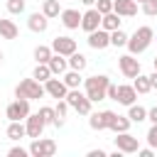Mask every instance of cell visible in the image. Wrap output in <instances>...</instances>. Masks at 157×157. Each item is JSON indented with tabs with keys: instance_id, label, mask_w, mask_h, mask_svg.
Instances as JSON below:
<instances>
[{
	"instance_id": "obj_1",
	"label": "cell",
	"mask_w": 157,
	"mask_h": 157,
	"mask_svg": "<svg viewBox=\"0 0 157 157\" xmlns=\"http://www.w3.org/2000/svg\"><path fill=\"white\" fill-rule=\"evenodd\" d=\"M152 42H155V29L147 27V25H145V27H137V29L128 37V52L137 56V54H142Z\"/></svg>"
},
{
	"instance_id": "obj_2",
	"label": "cell",
	"mask_w": 157,
	"mask_h": 157,
	"mask_svg": "<svg viewBox=\"0 0 157 157\" xmlns=\"http://www.w3.org/2000/svg\"><path fill=\"white\" fill-rule=\"evenodd\" d=\"M108 83H110V78L105 76V74H96V76H88L86 81H83V91H86V96L93 101V103H98V101H105L108 96Z\"/></svg>"
},
{
	"instance_id": "obj_3",
	"label": "cell",
	"mask_w": 157,
	"mask_h": 157,
	"mask_svg": "<svg viewBox=\"0 0 157 157\" xmlns=\"http://www.w3.org/2000/svg\"><path fill=\"white\" fill-rule=\"evenodd\" d=\"M15 96L37 101V98H44V96H47V88H44L42 81H37V78L32 76V78H22V81L15 86Z\"/></svg>"
},
{
	"instance_id": "obj_4",
	"label": "cell",
	"mask_w": 157,
	"mask_h": 157,
	"mask_svg": "<svg viewBox=\"0 0 157 157\" xmlns=\"http://www.w3.org/2000/svg\"><path fill=\"white\" fill-rule=\"evenodd\" d=\"M66 103H69L78 115H91V105H93V101L86 96V91L81 93L78 88H69V93H66Z\"/></svg>"
},
{
	"instance_id": "obj_5",
	"label": "cell",
	"mask_w": 157,
	"mask_h": 157,
	"mask_svg": "<svg viewBox=\"0 0 157 157\" xmlns=\"http://www.w3.org/2000/svg\"><path fill=\"white\" fill-rule=\"evenodd\" d=\"M27 115H29V98L15 96V101L5 108V118L7 120H25Z\"/></svg>"
},
{
	"instance_id": "obj_6",
	"label": "cell",
	"mask_w": 157,
	"mask_h": 157,
	"mask_svg": "<svg viewBox=\"0 0 157 157\" xmlns=\"http://www.w3.org/2000/svg\"><path fill=\"white\" fill-rule=\"evenodd\" d=\"M56 152V142L52 137H34L29 145V155L34 157H52Z\"/></svg>"
},
{
	"instance_id": "obj_7",
	"label": "cell",
	"mask_w": 157,
	"mask_h": 157,
	"mask_svg": "<svg viewBox=\"0 0 157 157\" xmlns=\"http://www.w3.org/2000/svg\"><path fill=\"white\" fill-rule=\"evenodd\" d=\"M113 142H115V147H118L123 155H132V152H137V150H140L137 137H135V135H130V132H115Z\"/></svg>"
},
{
	"instance_id": "obj_8",
	"label": "cell",
	"mask_w": 157,
	"mask_h": 157,
	"mask_svg": "<svg viewBox=\"0 0 157 157\" xmlns=\"http://www.w3.org/2000/svg\"><path fill=\"white\" fill-rule=\"evenodd\" d=\"M118 66H120V74L125 78H135L140 74V61L135 59V54H123L118 56Z\"/></svg>"
},
{
	"instance_id": "obj_9",
	"label": "cell",
	"mask_w": 157,
	"mask_h": 157,
	"mask_svg": "<svg viewBox=\"0 0 157 157\" xmlns=\"http://www.w3.org/2000/svg\"><path fill=\"white\" fill-rule=\"evenodd\" d=\"M113 118H115L113 110H98V113H91L88 125H91V130H98V132H101V130H108V128H110Z\"/></svg>"
},
{
	"instance_id": "obj_10",
	"label": "cell",
	"mask_w": 157,
	"mask_h": 157,
	"mask_svg": "<svg viewBox=\"0 0 157 157\" xmlns=\"http://www.w3.org/2000/svg\"><path fill=\"white\" fill-rule=\"evenodd\" d=\"M88 47L91 49H105V47H110V32L108 29H103V27H98V29H93V32H88Z\"/></svg>"
},
{
	"instance_id": "obj_11",
	"label": "cell",
	"mask_w": 157,
	"mask_h": 157,
	"mask_svg": "<svg viewBox=\"0 0 157 157\" xmlns=\"http://www.w3.org/2000/svg\"><path fill=\"white\" fill-rule=\"evenodd\" d=\"M25 125H27V137H42V132H44V128H47V123H44V118L39 115V113H29L27 118H25Z\"/></svg>"
},
{
	"instance_id": "obj_12",
	"label": "cell",
	"mask_w": 157,
	"mask_h": 157,
	"mask_svg": "<svg viewBox=\"0 0 157 157\" xmlns=\"http://www.w3.org/2000/svg\"><path fill=\"white\" fill-rule=\"evenodd\" d=\"M44 88H47V96H52L56 101L66 98V93H69V86L64 83V78H54V76L44 81Z\"/></svg>"
},
{
	"instance_id": "obj_13",
	"label": "cell",
	"mask_w": 157,
	"mask_h": 157,
	"mask_svg": "<svg viewBox=\"0 0 157 157\" xmlns=\"http://www.w3.org/2000/svg\"><path fill=\"white\" fill-rule=\"evenodd\" d=\"M101 20H103V15H101L96 7H88V10L81 15V29H83V32H93V29L101 27Z\"/></svg>"
},
{
	"instance_id": "obj_14",
	"label": "cell",
	"mask_w": 157,
	"mask_h": 157,
	"mask_svg": "<svg viewBox=\"0 0 157 157\" xmlns=\"http://www.w3.org/2000/svg\"><path fill=\"white\" fill-rule=\"evenodd\" d=\"M52 49L56 52V54H64V56H71L74 52H76V39H71V37H54V42H52Z\"/></svg>"
},
{
	"instance_id": "obj_15",
	"label": "cell",
	"mask_w": 157,
	"mask_h": 157,
	"mask_svg": "<svg viewBox=\"0 0 157 157\" xmlns=\"http://www.w3.org/2000/svg\"><path fill=\"white\" fill-rule=\"evenodd\" d=\"M81 15L83 12H78L76 7H66V10H61V25L66 27V29H78L81 27Z\"/></svg>"
},
{
	"instance_id": "obj_16",
	"label": "cell",
	"mask_w": 157,
	"mask_h": 157,
	"mask_svg": "<svg viewBox=\"0 0 157 157\" xmlns=\"http://www.w3.org/2000/svg\"><path fill=\"white\" fill-rule=\"evenodd\" d=\"M113 12H118L120 17H135L137 0H113Z\"/></svg>"
},
{
	"instance_id": "obj_17",
	"label": "cell",
	"mask_w": 157,
	"mask_h": 157,
	"mask_svg": "<svg viewBox=\"0 0 157 157\" xmlns=\"http://www.w3.org/2000/svg\"><path fill=\"white\" fill-rule=\"evenodd\" d=\"M27 27H29L32 32L42 34V32H47V27H49V17H47L44 12H32V15L27 17Z\"/></svg>"
},
{
	"instance_id": "obj_18",
	"label": "cell",
	"mask_w": 157,
	"mask_h": 157,
	"mask_svg": "<svg viewBox=\"0 0 157 157\" xmlns=\"http://www.w3.org/2000/svg\"><path fill=\"white\" fill-rule=\"evenodd\" d=\"M49 69H52V74L54 76H64L66 71H69V59L64 56V54H52V59H49Z\"/></svg>"
},
{
	"instance_id": "obj_19",
	"label": "cell",
	"mask_w": 157,
	"mask_h": 157,
	"mask_svg": "<svg viewBox=\"0 0 157 157\" xmlns=\"http://www.w3.org/2000/svg\"><path fill=\"white\" fill-rule=\"evenodd\" d=\"M135 98H137V91H135V86H125V83H118V103L120 105H132L135 103Z\"/></svg>"
},
{
	"instance_id": "obj_20",
	"label": "cell",
	"mask_w": 157,
	"mask_h": 157,
	"mask_svg": "<svg viewBox=\"0 0 157 157\" xmlns=\"http://www.w3.org/2000/svg\"><path fill=\"white\" fill-rule=\"evenodd\" d=\"M5 135L10 137V140H22V137H27V125L22 123V120H10V125H7V130H5Z\"/></svg>"
},
{
	"instance_id": "obj_21",
	"label": "cell",
	"mask_w": 157,
	"mask_h": 157,
	"mask_svg": "<svg viewBox=\"0 0 157 157\" xmlns=\"http://www.w3.org/2000/svg\"><path fill=\"white\" fill-rule=\"evenodd\" d=\"M17 34H20V29L12 20H0V37L2 39H17Z\"/></svg>"
},
{
	"instance_id": "obj_22",
	"label": "cell",
	"mask_w": 157,
	"mask_h": 157,
	"mask_svg": "<svg viewBox=\"0 0 157 157\" xmlns=\"http://www.w3.org/2000/svg\"><path fill=\"white\" fill-rule=\"evenodd\" d=\"M130 125H132V120H130L128 115H118V113H115V118H113V123H110L108 130H113V132H128Z\"/></svg>"
},
{
	"instance_id": "obj_23",
	"label": "cell",
	"mask_w": 157,
	"mask_h": 157,
	"mask_svg": "<svg viewBox=\"0 0 157 157\" xmlns=\"http://www.w3.org/2000/svg\"><path fill=\"white\" fill-rule=\"evenodd\" d=\"M120 15L118 12H108V15H103V20H101V27L103 29H108V32H113V29H120Z\"/></svg>"
},
{
	"instance_id": "obj_24",
	"label": "cell",
	"mask_w": 157,
	"mask_h": 157,
	"mask_svg": "<svg viewBox=\"0 0 157 157\" xmlns=\"http://www.w3.org/2000/svg\"><path fill=\"white\" fill-rule=\"evenodd\" d=\"M61 78H64V83H66L69 88H78V86L83 83V76H81V71H76V69H69Z\"/></svg>"
},
{
	"instance_id": "obj_25",
	"label": "cell",
	"mask_w": 157,
	"mask_h": 157,
	"mask_svg": "<svg viewBox=\"0 0 157 157\" xmlns=\"http://www.w3.org/2000/svg\"><path fill=\"white\" fill-rule=\"evenodd\" d=\"M128 118H130L132 123H142V120H147V108L132 103V105H128Z\"/></svg>"
},
{
	"instance_id": "obj_26",
	"label": "cell",
	"mask_w": 157,
	"mask_h": 157,
	"mask_svg": "<svg viewBox=\"0 0 157 157\" xmlns=\"http://www.w3.org/2000/svg\"><path fill=\"white\" fill-rule=\"evenodd\" d=\"M52 54H54V49H52V47H47V44L34 47V59H37V64H49Z\"/></svg>"
},
{
	"instance_id": "obj_27",
	"label": "cell",
	"mask_w": 157,
	"mask_h": 157,
	"mask_svg": "<svg viewBox=\"0 0 157 157\" xmlns=\"http://www.w3.org/2000/svg\"><path fill=\"white\" fill-rule=\"evenodd\" d=\"M132 86H135V91L137 93H150L152 91V83H150V76H145L142 71L135 76V81H132Z\"/></svg>"
},
{
	"instance_id": "obj_28",
	"label": "cell",
	"mask_w": 157,
	"mask_h": 157,
	"mask_svg": "<svg viewBox=\"0 0 157 157\" xmlns=\"http://www.w3.org/2000/svg\"><path fill=\"white\" fill-rule=\"evenodd\" d=\"M88 66V59L81 54V52H74L71 56H69V69H76V71H83Z\"/></svg>"
},
{
	"instance_id": "obj_29",
	"label": "cell",
	"mask_w": 157,
	"mask_h": 157,
	"mask_svg": "<svg viewBox=\"0 0 157 157\" xmlns=\"http://www.w3.org/2000/svg\"><path fill=\"white\" fill-rule=\"evenodd\" d=\"M69 103H66V98H61V101H56V105H54V110H56V128H61L64 125V118H66V113H69Z\"/></svg>"
},
{
	"instance_id": "obj_30",
	"label": "cell",
	"mask_w": 157,
	"mask_h": 157,
	"mask_svg": "<svg viewBox=\"0 0 157 157\" xmlns=\"http://www.w3.org/2000/svg\"><path fill=\"white\" fill-rule=\"evenodd\" d=\"M42 12L52 20V17H59L61 15V7H59V0H44V5H42Z\"/></svg>"
},
{
	"instance_id": "obj_31",
	"label": "cell",
	"mask_w": 157,
	"mask_h": 157,
	"mask_svg": "<svg viewBox=\"0 0 157 157\" xmlns=\"http://www.w3.org/2000/svg\"><path fill=\"white\" fill-rule=\"evenodd\" d=\"M32 76H34L37 81H42V83H44V81H47V78H52L54 74H52L49 64H37V66H34V71H32Z\"/></svg>"
},
{
	"instance_id": "obj_32",
	"label": "cell",
	"mask_w": 157,
	"mask_h": 157,
	"mask_svg": "<svg viewBox=\"0 0 157 157\" xmlns=\"http://www.w3.org/2000/svg\"><path fill=\"white\" fill-rule=\"evenodd\" d=\"M110 47H128V34L123 29H113L110 32Z\"/></svg>"
},
{
	"instance_id": "obj_33",
	"label": "cell",
	"mask_w": 157,
	"mask_h": 157,
	"mask_svg": "<svg viewBox=\"0 0 157 157\" xmlns=\"http://www.w3.org/2000/svg\"><path fill=\"white\" fill-rule=\"evenodd\" d=\"M39 115L44 118L47 125H54V123H56V110H54V105H42V108H39Z\"/></svg>"
},
{
	"instance_id": "obj_34",
	"label": "cell",
	"mask_w": 157,
	"mask_h": 157,
	"mask_svg": "<svg viewBox=\"0 0 157 157\" xmlns=\"http://www.w3.org/2000/svg\"><path fill=\"white\" fill-rule=\"evenodd\" d=\"M7 12L10 15H22L25 12V0H7Z\"/></svg>"
},
{
	"instance_id": "obj_35",
	"label": "cell",
	"mask_w": 157,
	"mask_h": 157,
	"mask_svg": "<svg viewBox=\"0 0 157 157\" xmlns=\"http://www.w3.org/2000/svg\"><path fill=\"white\" fill-rule=\"evenodd\" d=\"M142 5V12L147 15V17H157V0H145V2H140Z\"/></svg>"
},
{
	"instance_id": "obj_36",
	"label": "cell",
	"mask_w": 157,
	"mask_h": 157,
	"mask_svg": "<svg viewBox=\"0 0 157 157\" xmlns=\"http://www.w3.org/2000/svg\"><path fill=\"white\" fill-rule=\"evenodd\" d=\"M101 15H108V12H113V0H96V5H93Z\"/></svg>"
},
{
	"instance_id": "obj_37",
	"label": "cell",
	"mask_w": 157,
	"mask_h": 157,
	"mask_svg": "<svg viewBox=\"0 0 157 157\" xmlns=\"http://www.w3.org/2000/svg\"><path fill=\"white\" fill-rule=\"evenodd\" d=\"M147 145L157 150V123H152V128L147 130Z\"/></svg>"
},
{
	"instance_id": "obj_38",
	"label": "cell",
	"mask_w": 157,
	"mask_h": 157,
	"mask_svg": "<svg viewBox=\"0 0 157 157\" xmlns=\"http://www.w3.org/2000/svg\"><path fill=\"white\" fill-rule=\"evenodd\" d=\"M7 155H10V157H27V155H29V150H25V147H17V145H15V147H10V150H7Z\"/></svg>"
},
{
	"instance_id": "obj_39",
	"label": "cell",
	"mask_w": 157,
	"mask_h": 157,
	"mask_svg": "<svg viewBox=\"0 0 157 157\" xmlns=\"http://www.w3.org/2000/svg\"><path fill=\"white\" fill-rule=\"evenodd\" d=\"M110 101H115L118 98V83H108V93H105Z\"/></svg>"
},
{
	"instance_id": "obj_40",
	"label": "cell",
	"mask_w": 157,
	"mask_h": 157,
	"mask_svg": "<svg viewBox=\"0 0 157 157\" xmlns=\"http://www.w3.org/2000/svg\"><path fill=\"white\" fill-rule=\"evenodd\" d=\"M137 155H140V157H155V152H152V147H145V150L140 147V150H137Z\"/></svg>"
},
{
	"instance_id": "obj_41",
	"label": "cell",
	"mask_w": 157,
	"mask_h": 157,
	"mask_svg": "<svg viewBox=\"0 0 157 157\" xmlns=\"http://www.w3.org/2000/svg\"><path fill=\"white\" fill-rule=\"evenodd\" d=\"M147 120H150V123H157V105L147 110Z\"/></svg>"
},
{
	"instance_id": "obj_42",
	"label": "cell",
	"mask_w": 157,
	"mask_h": 157,
	"mask_svg": "<svg viewBox=\"0 0 157 157\" xmlns=\"http://www.w3.org/2000/svg\"><path fill=\"white\" fill-rule=\"evenodd\" d=\"M88 157H105V150H88Z\"/></svg>"
},
{
	"instance_id": "obj_43",
	"label": "cell",
	"mask_w": 157,
	"mask_h": 157,
	"mask_svg": "<svg viewBox=\"0 0 157 157\" xmlns=\"http://www.w3.org/2000/svg\"><path fill=\"white\" fill-rule=\"evenodd\" d=\"M150 83H152V88H157V69H155V74H150Z\"/></svg>"
},
{
	"instance_id": "obj_44",
	"label": "cell",
	"mask_w": 157,
	"mask_h": 157,
	"mask_svg": "<svg viewBox=\"0 0 157 157\" xmlns=\"http://www.w3.org/2000/svg\"><path fill=\"white\" fill-rule=\"evenodd\" d=\"M81 5H86V7H93V5H96V0H81Z\"/></svg>"
},
{
	"instance_id": "obj_45",
	"label": "cell",
	"mask_w": 157,
	"mask_h": 157,
	"mask_svg": "<svg viewBox=\"0 0 157 157\" xmlns=\"http://www.w3.org/2000/svg\"><path fill=\"white\" fill-rule=\"evenodd\" d=\"M152 64H155V69H157V56H155V61H152Z\"/></svg>"
},
{
	"instance_id": "obj_46",
	"label": "cell",
	"mask_w": 157,
	"mask_h": 157,
	"mask_svg": "<svg viewBox=\"0 0 157 157\" xmlns=\"http://www.w3.org/2000/svg\"><path fill=\"white\" fill-rule=\"evenodd\" d=\"M0 61H2V52H0Z\"/></svg>"
},
{
	"instance_id": "obj_47",
	"label": "cell",
	"mask_w": 157,
	"mask_h": 157,
	"mask_svg": "<svg viewBox=\"0 0 157 157\" xmlns=\"http://www.w3.org/2000/svg\"><path fill=\"white\" fill-rule=\"evenodd\" d=\"M137 2H145V0H137Z\"/></svg>"
}]
</instances>
